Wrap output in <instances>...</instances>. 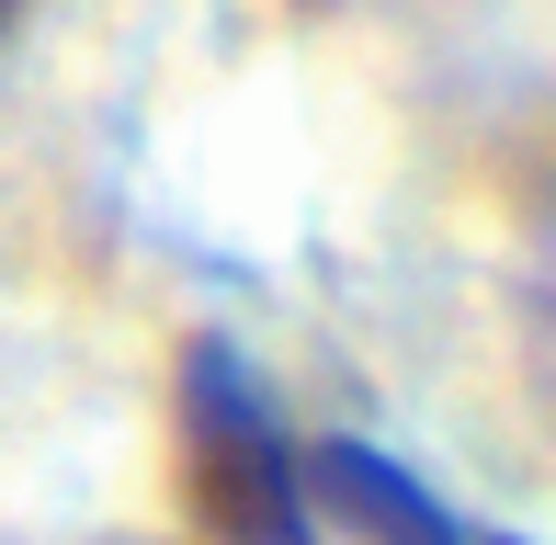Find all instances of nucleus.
<instances>
[{
  "label": "nucleus",
  "instance_id": "f257e3e1",
  "mask_svg": "<svg viewBox=\"0 0 556 545\" xmlns=\"http://www.w3.org/2000/svg\"><path fill=\"white\" fill-rule=\"evenodd\" d=\"M182 500L216 545H330L307 511V455L227 341L182 364Z\"/></svg>",
  "mask_w": 556,
  "mask_h": 545
},
{
  "label": "nucleus",
  "instance_id": "f03ea898",
  "mask_svg": "<svg viewBox=\"0 0 556 545\" xmlns=\"http://www.w3.org/2000/svg\"><path fill=\"white\" fill-rule=\"evenodd\" d=\"M12 12H23V0H0V23H12Z\"/></svg>",
  "mask_w": 556,
  "mask_h": 545
}]
</instances>
